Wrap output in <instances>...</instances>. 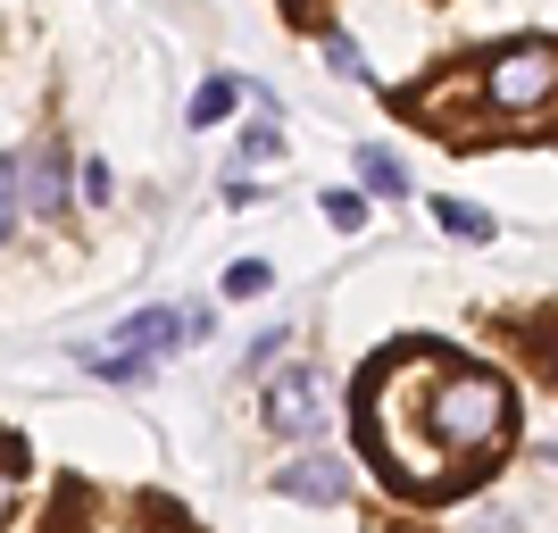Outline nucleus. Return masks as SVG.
Wrapping results in <instances>:
<instances>
[{"label":"nucleus","instance_id":"nucleus-1","mask_svg":"<svg viewBox=\"0 0 558 533\" xmlns=\"http://www.w3.org/2000/svg\"><path fill=\"white\" fill-rule=\"evenodd\" d=\"M425 425H434V450H442L459 475H475V459L509 450V434H517V392H509L492 367L442 359L434 392H425Z\"/></svg>","mask_w":558,"mask_h":533},{"label":"nucleus","instance_id":"nucleus-2","mask_svg":"<svg viewBox=\"0 0 558 533\" xmlns=\"http://www.w3.org/2000/svg\"><path fill=\"white\" fill-rule=\"evenodd\" d=\"M475 100L492 117H550L558 109V43L525 34V43L475 59Z\"/></svg>","mask_w":558,"mask_h":533},{"label":"nucleus","instance_id":"nucleus-3","mask_svg":"<svg viewBox=\"0 0 558 533\" xmlns=\"http://www.w3.org/2000/svg\"><path fill=\"white\" fill-rule=\"evenodd\" d=\"M209 334V308H134V317L109 334V350L117 359H150V350H184V342H201Z\"/></svg>","mask_w":558,"mask_h":533},{"label":"nucleus","instance_id":"nucleus-4","mask_svg":"<svg viewBox=\"0 0 558 533\" xmlns=\"http://www.w3.org/2000/svg\"><path fill=\"white\" fill-rule=\"evenodd\" d=\"M17 201H25V217H59L68 209V150H59V142L17 150Z\"/></svg>","mask_w":558,"mask_h":533},{"label":"nucleus","instance_id":"nucleus-5","mask_svg":"<svg viewBox=\"0 0 558 533\" xmlns=\"http://www.w3.org/2000/svg\"><path fill=\"white\" fill-rule=\"evenodd\" d=\"M267 425H276V434H317V425H326V384H317V367L276 375V392H267Z\"/></svg>","mask_w":558,"mask_h":533},{"label":"nucleus","instance_id":"nucleus-6","mask_svg":"<svg viewBox=\"0 0 558 533\" xmlns=\"http://www.w3.org/2000/svg\"><path fill=\"white\" fill-rule=\"evenodd\" d=\"M276 492L283 500H308V509H333V500H350V467L326 459V450H308V459H292L276 475Z\"/></svg>","mask_w":558,"mask_h":533},{"label":"nucleus","instance_id":"nucleus-7","mask_svg":"<svg viewBox=\"0 0 558 533\" xmlns=\"http://www.w3.org/2000/svg\"><path fill=\"white\" fill-rule=\"evenodd\" d=\"M233 100H242V84H233V75H209V84L192 93V125H217V117H233Z\"/></svg>","mask_w":558,"mask_h":533},{"label":"nucleus","instance_id":"nucleus-8","mask_svg":"<svg viewBox=\"0 0 558 533\" xmlns=\"http://www.w3.org/2000/svg\"><path fill=\"white\" fill-rule=\"evenodd\" d=\"M25 201H17V150H0V242H17Z\"/></svg>","mask_w":558,"mask_h":533},{"label":"nucleus","instance_id":"nucleus-9","mask_svg":"<svg viewBox=\"0 0 558 533\" xmlns=\"http://www.w3.org/2000/svg\"><path fill=\"white\" fill-rule=\"evenodd\" d=\"M17 500H25V459H17V441L0 434V525L17 517Z\"/></svg>","mask_w":558,"mask_h":533},{"label":"nucleus","instance_id":"nucleus-10","mask_svg":"<svg viewBox=\"0 0 558 533\" xmlns=\"http://www.w3.org/2000/svg\"><path fill=\"white\" fill-rule=\"evenodd\" d=\"M359 184H367V192H384V201H392V192L409 184V175H400V159H392V150H359Z\"/></svg>","mask_w":558,"mask_h":533},{"label":"nucleus","instance_id":"nucleus-11","mask_svg":"<svg viewBox=\"0 0 558 533\" xmlns=\"http://www.w3.org/2000/svg\"><path fill=\"white\" fill-rule=\"evenodd\" d=\"M434 217H442L459 242H492V217H484V209H466V201H434Z\"/></svg>","mask_w":558,"mask_h":533},{"label":"nucleus","instance_id":"nucleus-12","mask_svg":"<svg viewBox=\"0 0 558 533\" xmlns=\"http://www.w3.org/2000/svg\"><path fill=\"white\" fill-rule=\"evenodd\" d=\"M267 283H276L267 258H233V267H226V292H233V301H251V292H267Z\"/></svg>","mask_w":558,"mask_h":533},{"label":"nucleus","instance_id":"nucleus-13","mask_svg":"<svg viewBox=\"0 0 558 533\" xmlns=\"http://www.w3.org/2000/svg\"><path fill=\"white\" fill-rule=\"evenodd\" d=\"M109 192H117L109 159H84V167H75V201H84V209H100V201H109Z\"/></svg>","mask_w":558,"mask_h":533},{"label":"nucleus","instance_id":"nucleus-14","mask_svg":"<svg viewBox=\"0 0 558 533\" xmlns=\"http://www.w3.org/2000/svg\"><path fill=\"white\" fill-rule=\"evenodd\" d=\"M326 68H333V75H350V84H359V75H367V50L350 43V34H326Z\"/></svg>","mask_w":558,"mask_h":533},{"label":"nucleus","instance_id":"nucleus-15","mask_svg":"<svg viewBox=\"0 0 558 533\" xmlns=\"http://www.w3.org/2000/svg\"><path fill=\"white\" fill-rule=\"evenodd\" d=\"M267 159H283V134L276 125H251L242 134V167H267Z\"/></svg>","mask_w":558,"mask_h":533},{"label":"nucleus","instance_id":"nucleus-16","mask_svg":"<svg viewBox=\"0 0 558 533\" xmlns=\"http://www.w3.org/2000/svg\"><path fill=\"white\" fill-rule=\"evenodd\" d=\"M326 217L342 233H359V226H367V201H359V192H326Z\"/></svg>","mask_w":558,"mask_h":533},{"label":"nucleus","instance_id":"nucleus-17","mask_svg":"<svg viewBox=\"0 0 558 533\" xmlns=\"http://www.w3.org/2000/svg\"><path fill=\"white\" fill-rule=\"evenodd\" d=\"M283 350H292V325H267V334L251 342V367H267V359H283Z\"/></svg>","mask_w":558,"mask_h":533},{"label":"nucleus","instance_id":"nucleus-18","mask_svg":"<svg viewBox=\"0 0 558 533\" xmlns=\"http://www.w3.org/2000/svg\"><path fill=\"white\" fill-rule=\"evenodd\" d=\"M226 201H233V209H258V201H267V192H258L251 175H226Z\"/></svg>","mask_w":558,"mask_h":533},{"label":"nucleus","instance_id":"nucleus-19","mask_svg":"<svg viewBox=\"0 0 558 533\" xmlns=\"http://www.w3.org/2000/svg\"><path fill=\"white\" fill-rule=\"evenodd\" d=\"M150 533H192V517L184 509H150Z\"/></svg>","mask_w":558,"mask_h":533},{"label":"nucleus","instance_id":"nucleus-20","mask_svg":"<svg viewBox=\"0 0 558 533\" xmlns=\"http://www.w3.org/2000/svg\"><path fill=\"white\" fill-rule=\"evenodd\" d=\"M550 467H558V434H550Z\"/></svg>","mask_w":558,"mask_h":533}]
</instances>
